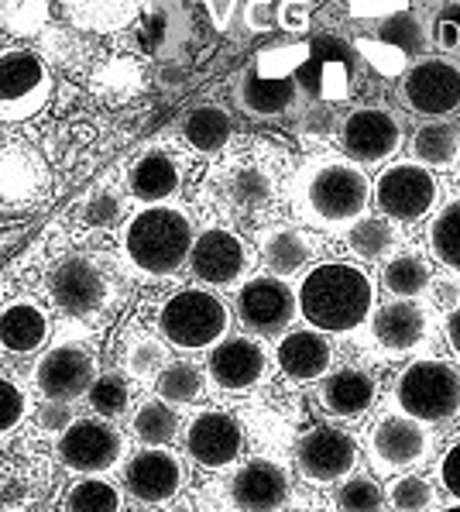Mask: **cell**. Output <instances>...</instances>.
Returning a JSON list of instances; mask_svg holds the SVG:
<instances>
[{"instance_id": "cell-1", "label": "cell", "mask_w": 460, "mask_h": 512, "mask_svg": "<svg viewBox=\"0 0 460 512\" xmlns=\"http://www.w3.org/2000/svg\"><path fill=\"white\" fill-rule=\"evenodd\" d=\"M193 248V220L182 207L145 203L128 217L121 231V258L141 279H169L176 275Z\"/></svg>"}, {"instance_id": "cell-2", "label": "cell", "mask_w": 460, "mask_h": 512, "mask_svg": "<svg viewBox=\"0 0 460 512\" xmlns=\"http://www.w3.org/2000/svg\"><path fill=\"white\" fill-rule=\"evenodd\" d=\"M299 313L316 330L327 334H347L368 320L375 306V286L368 272L347 262H323L303 279L296 293Z\"/></svg>"}, {"instance_id": "cell-3", "label": "cell", "mask_w": 460, "mask_h": 512, "mask_svg": "<svg viewBox=\"0 0 460 512\" xmlns=\"http://www.w3.org/2000/svg\"><path fill=\"white\" fill-rule=\"evenodd\" d=\"M227 327H230V313L224 299L200 286L179 289L158 310V334L179 351L213 348L227 334Z\"/></svg>"}, {"instance_id": "cell-4", "label": "cell", "mask_w": 460, "mask_h": 512, "mask_svg": "<svg viewBox=\"0 0 460 512\" xmlns=\"http://www.w3.org/2000/svg\"><path fill=\"white\" fill-rule=\"evenodd\" d=\"M52 97V73L45 59L31 49H0V121L18 124L42 114Z\"/></svg>"}, {"instance_id": "cell-5", "label": "cell", "mask_w": 460, "mask_h": 512, "mask_svg": "<svg viewBox=\"0 0 460 512\" xmlns=\"http://www.w3.org/2000/svg\"><path fill=\"white\" fill-rule=\"evenodd\" d=\"M368 210V179L351 162H323L306 179V214L320 224H351Z\"/></svg>"}, {"instance_id": "cell-6", "label": "cell", "mask_w": 460, "mask_h": 512, "mask_svg": "<svg viewBox=\"0 0 460 512\" xmlns=\"http://www.w3.org/2000/svg\"><path fill=\"white\" fill-rule=\"evenodd\" d=\"M395 403L412 420H447L460 409V375L443 361H416L399 375Z\"/></svg>"}, {"instance_id": "cell-7", "label": "cell", "mask_w": 460, "mask_h": 512, "mask_svg": "<svg viewBox=\"0 0 460 512\" xmlns=\"http://www.w3.org/2000/svg\"><path fill=\"white\" fill-rule=\"evenodd\" d=\"M45 293H49L55 310L66 317H97L110 303V279L93 258L69 255L49 272Z\"/></svg>"}, {"instance_id": "cell-8", "label": "cell", "mask_w": 460, "mask_h": 512, "mask_svg": "<svg viewBox=\"0 0 460 512\" xmlns=\"http://www.w3.org/2000/svg\"><path fill=\"white\" fill-rule=\"evenodd\" d=\"M124 437L110 420H90V416H73L66 430L55 437V454L76 475H100V471L117 468L124 458Z\"/></svg>"}, {"instance_id": "cell-9", "label": "cell", "mask_w": 460, "mask_h": 512, "mask_svg": "<svg viewBox=\"0 0 460 512\" xmlns=\"http://www.w3.org/2000/svg\"><path fill=\"white\" fill-rule=\"evenodd\" d=\"M351 83H354V49L333 35H316L309 42L303 66L296 69V86H303L309 97L337 104V100L351 97Z\"/></svg>"}, {"instance_id": "cell-10", "label": "cell", "mask_w": 460, "mask_h": 512, "mask_svg": "<svg viewBox=\"0 0 460 512\" xmlns=\"http://www.w3.org/2000/svg\"><path fill=\"white\" fill-rule=\"evenodd\" d=\"M186 485V464L169 447H145L124 464V488L141 506H165Z\"/></svg>"}, {"instance_id": "cell-11", "label": "cell", "mask_w": 460, "mask_h": 512, "mask_svg": "<svg viewBox=\"0 0 460 512\" xmlns=\"http://www.w3.org/2000/svg\"><path fill=\"white\" fill-rule=\"evenodd\" d=\"M186 262L203 286H234L248 272L251 251L227 227H206V231L193 234V248H189Z\"/></svg>"}, {"instance_id": "cell-12", "label": "cell", "mask_w": 460, "mask_h": 512, "mask_svg": "<svg viewBox=\"0 0 460 512\" xmlns=\"http://www.w3.org/2000/svg\"><path fill=\"white\" fill-rule=\"evenodd\" d=\"M93 378H97V358L79 348V344H55L35 365L38 396L55 399V403H76V399H83Z\"/></svg>"}, {"instance_id": "cell-13", "label": "cell", "mask_w": 460, "mask_h": 512, "mask_svg": "<svg viewBox=\"0 0 460 512\" xmlns=\"http://www.w3.org/2000/svg\"><path fill=\"white\" fill-rule=\"evenodd\" d=\"M375 200L388 217L412 224V220H423L436 203V179L430 169L423 165H392L378 176L375 183Z\"/></svg>"}, {"instance_id": "cell-14", "label": "cell", "mask_w": 460, "mask_h": 512, "mask_svg": "<svg viewBox=\"0 0 460 512\" xmlns=\"http://www.w3.org/2000/svg\"><path fill=\"white\" fill-rule=\"evenodd\" d=\"M237 320L251 334H282L296 320V293L282 279H248L237 293Z\"/></svg>"}, {"instance_id": "cell-15", "label": "cell", "mask_w": 460, "mask_h": 512, "mask_svg": "<svg viewBox=\"0 0 460 512\" xmlns=\"http://www.w3.org/2000/svg\"><path fill=\"white\" fill-rule=\"evenodd\" d=\"M299 471L316 485H330L337 478H344L347 471L358 464V444H354L351 433L337 427H313L303 433L296 447Z\"/></svg>"}, {"instance_id": "cell-16", "label": "cell", "mask_w": 460, "mask_h": 512, "mask_svg": "<svg viewBox=\"0 0 460 512\" xmlns=\"http://www.w3.org/2000/svg\"><path fill=\"white\" fill-rule=\"evenodd\" d=\"M268 354L251 337H220L206 358V375L224 392H248L265 378Z\"/></svg>"}, {"instance_id": "cell-17", "label": "cell", "mask_w": 460, "mask_h": 512, "mask_svg": "<svg viewBox=\"0 0 460 512\" xmlns=\"http://www.w3.org/2000/svg\"><path fill=\"white\" fill-rule=\"evenodd\" d=\"M244 447V430L241 423L230 413H220V409H206V413L193 416V423L186 427V451L200 468H227V464L237 461Z\"/></svg>"}, {"instance_id": "cell-18", "label": "cell", "mask_w": 460, "mask_h": 512, "mask_svg": "<svg viewBox=\"0 0 460 512\" xmlns=\"http://www.w3.org/2000/svg\"><path fill=\"white\" fill-rule=\"evenodd\" d=\"M340 145L358 162H385L388 155L399 152L402 128L388 110L361 107L347 114V121L340 124Z\"/></svg>"}, {"instance_id": "cell-19", "label": "cell", "mask_w": 460, "mask_h": 512, "mask_svg": "<svg viewBox=\"0 0 460 512\" xmlns=\"http://www.w3.org/2000/svg\"><path fill=\"white\" fill-rule=\"evenodd\" d=\"M371 461L382 475H392L395 468H412L430 454V433L423 430V420L412 416H385L371 430Z\"/></svg>"}, {"instance_id": "cell-20", "label": "cell", "mask_w": 460, "mask_h": 512, "mask_svg": "<svg viewBox=\"0 0 460 512\" xmlns=\"http://www.w3.org/2000/svg\"><path fill=\"white\" fill-rule=\"evenodd\" d=\"M402 97L416 114H450L460 107V69L447 59H423L409 69Z\"/></svg>"}, {"instance_id": "cell-21", "label": "cell", "mask_w": 460, "mask_h": 512, "mask_svg": "<svg viewBox=\"0 0 460 512\" xmlns=\"http://www.w3.org/2000/svg\"><path fill=\"white\" fill-rule=\"evenodd\" d=\"M52 337V313L38 299L21 296L0 310V348L14 358L38 354Z\"/></svg>"}, {"instance_id": "cell-22", "label": "cell", "mask_w": 460, "mask_h": 512, "mask_svg": "<svg viewBox=\"0 0 460 512\" xmlns=\"http://www.w3.org/2000/svg\"><path fill=\"white\" fill-rule=\"evenodd\" d=\"M49 189V165L28 145L0 148V207H25Z\"/></svg>"}, {"instance_id": "cell-23", "label": "cell", "mask_w": 460, "mask_h": 512, "mask_svg": "<svg viewBox=\"0 0 460 512\" xmlns=\"http://www.w3.org/2000/svg\"><path fill=\"white\" fill-rule=\"evenodd\" d=\"M289 502V478L275 461H248L230 482V506L244 512H272Z\"/></svg>"}, {"instance_id": "cell-24", "label": "cell", "mask_w": 460, "mask_h": 512, "mask_svg": "<svg viewBox=\"0 0 460 512\" xmlns=\"http://www.w3.org/2000/svg\"><path fill=\"white\" fill-rule=\"evenodd\" d=\"M182 186V165L172 159L169 152H152L138 155L128 165V189L138 203H165L179 193Z\"/></svg>"}, {"instance_id": "cell-25", "label": "cell", "mask_w": 460, "mask_h": 512, "mask_svg": "<svg viewBox=\"0 0 460 512\" xmlns=\"http://www.w3.org/2000/svg\"><path fill=\"white\" fill-rule=\"evenodd\" d=\"M296 90V76H265L258 69H248L237 86V104L251 117H275L292 107Z\"/></svg>"}, {"instance_id": "cell-26", "label": "cell", "mask_w": 460, "mask_h": 512, "mask_svg": "<svg viewBox=\"0 0 460 512\" xmlns=\"http://www.w3.org/2000/svg\"><path fill=\"white\" fill-rule=\"evenodd\" d=\"M279 368L296 382H309V378H320L330 368V344L323 341L313 330H292L282 337L279 344Z\"/></svg>"}, {"instance_id": "cell-27", "label": "cell", "mask_w": 460, "mask_h": 512, "mask_svg": "<svg viewBox=\"0 0 460 512\" xmlns=\"http://www.w3.org/2000/svg\"><path fill=\"white\" fill-rule=\"evenodd\" d=\"M375 337L388 351H412L426 337V313L409 299H392L375 313Z\"/></svg>"}, {"instance_id": "cell-28", "label": "cell", "mask_w": 460, "mask_h": 512, "mask_svg": "<svg viewBox=\"0 0 460 512\" xmlns=\"http://www.w3.org/2000/svg\"><path fill=\"white\" fill-rule=\"evenodd\" d=\"M320 399L333 416H361L375 403V378L358 368H344L323 382Z\"/></svg>"}, {"instance_id": "cell-29", "label": "cell", "mask_w": 460, "mask_h": 512, "mask_svg": "<svg viewBox=\"0 0 460 512\" xmlns=\"http://www.w3.org/2000/svg\"><path fill=\"white\" fill-rule=\"evenodd\" d=\"M313 255V241L296 227H272L261 234V258L275 275H292L299 272Z\"/></svg>"}, {"instance_id": "cell-30", "label": "cell", "mask_w": 460, "mask_h": 512, "mask_svg": "<svg viewBox=\"0 0 460 512\" xmlns=\"http://www.w3.org/2000/svg\"><path fill=\"white\" fill-rule=\"evenodd\" d=\"M230 135H234V124H230V114L224 107H196L186 114L182 121V138L193 152H203V155H213L227 145Z\"/></svg>"}, {"instance_id": "cell-31", "label": "cell", "mask_w": 460, "mask_h": 512, "mask_svg": "<svg viewBox=\"0 0 460 512\" xmlns=\"http://www.w3.org/2000/svg\"><path fill=\"white\" fill-rule=\"evenodd\" d=\"M131 433L145 447H165V444H172V440H176V433H179L176 409H172V403H165V399H148V403H141L138 409H134Z\"/></svg>"}, {"instance_id": "cell-32", "label": "cell", "mask_w": 460, "mask_h": 512, "mask_svg": "<svg viewBox=\"0 0 460 512\" xmlns=\"http://www.w3.org/2000/svg\"><path fill=\"white\" fill-rule=\"evenodd\" d=\"M62 506L69 512H117L124 506V499H121V488L100 471V475H79L69 485Z\"/></svg>"}, {"instance_id": "cell-33", "label": "cell", "mask_w": 460, "mask_h": 512, "mask_svg": "<svg viewBox=\"0 0 460 512\" xmlns=\"http://www.w3.org/2000/svg\"><path fill=\"white\" fill-rule=\"evenodd\" d=\"M412 155L423 165H454L460 159V131L447 121H430L412 135Z\"/></svg>"}, {"instance_id": "cell-34", "label": "cell", "mask_w": 460, "mask_h": 512, "mask_svg": "<svg viewBox=\"0 0 460 512\" xmlns=\"http://www.w3.org/2000/svg\"><path fill=\"white\" fill-rule=\"evenodd\" d=\"M155 392L158 399L172 406H182V403H196L203 396V372L193 365V361H172V365H162L158 368V378H155Z\"/></svg>"}, {"instance_id": "cell-35", "label": "cell", "mask_w": 460, "mask_h": 512, "mask_svg": "<svg viewBox=\"0 0 460 512\" xmlns=\"http://www.w3.org/2000/svg\"><path fill=\"white\" fill-rule=\"evenodd\" d=\"M275 193V183L268 176V169L261 165H244L234 176H227V200L237 210H261Z\"/></svg>"}, {"instance_id": "cell-36", "label": "cell", "mask_w": 460, "mask_h": 512, "mask_svg": "<svg viewBox=\"0 0 460 512\" xmlns=\"http://www.w3.org/2000/svg\"><path fill=\"white\" fill-rule=\"evenodd\" d=\"M121 361H124V372L131 378H152V375H158V368L169 361V354H165V344L155 341L152 334L131 330V334L124 337Z\"/></svg>"}, {"instance_id": "cell-37", "label": "cell", "mask_w": 460, "mask_h": 512, "mask_svg": "<svg viewBox=\"0 0 460 512\" xmlns=\"http://www.w3.org/2000/svg\"><path fill=\"white\" fill-rule=\"evenodd\" d=\"M382 286H385L392 296L412 299V296H419L426 286H430V269H426L423 258H416V255H399V258H392V262L385 265Z\"/></svg>"}, {"instance_id": "cell-38", "label": "cell", "mask_w": 460, "mask_h": 512, "mask_svg": "<svg viewBox=\"0 0 460 512\" xmlns=\"http://www.w3.org/2000/svg\"><path fill=\"white\" fill-rule=\"evenodd\" d=\"M86 403H90L93 413L107 416V420L121 416L131 403L128 378H124L121 372H103V375L97 372V378L90 382V389H86Z\"/></svg>"}, {"instance_id": "cell-39", "label": "cell", "mask_w": 460, "mask_h": 512, "mask_svg": "<svg viewBox=\"0 0 460 512\" xmlns=\"http://www.w3.org/2000/svg\"><path fill=\"white\" fill-rule=\"evenodd\" d=\"M430 251L450 272H460V203H450L430 227Z\"/></svg>"}, {"instance_id": "cell-40", "label": "cell", "mask_w": 460, "mask_h": 512, "mask_svg": "<svg viewBox=\"0 0 460 512\" xmlns=\"http://www.w3.org/2000/svg\"><path fill=\"white\" fill-rule=\"evenodd\" d=\"M347 244H351L354 255L361 258H382L385 251L395 248V231L385 220H371V217H358V224L347 231Z\"/></svg>"}, {"instance_id": "cell-41", "label": "cell", "mask_w": 460, "mask_h": 512, "mask_svg": "<svg viewBox=\"0 0 460 512\" xmlns=\"http://www.w3.org/2000/svg\"><path fill=\"white\" fill-rule=\"evenodd\" d=\"M378 38H385V42H392L395 49H402L406 55H419V52L426 49L423 25H419V21L412 18L409 11H395V14H388L385 25H382V35H378Z\"/></svg>"}, {"instance_id": "cell-42", "label": "cell", "mask_w": 460, "mask_h": 512, "mask_svg": "<svg viewBox=\"0 0 460 512\" xmlns=\"http://www.w3.org/2000/svg\"><path fill=\"white\" fill-rule=\"evenodd\" d=\"M385 499H382V488H378L371 478H347L337 492V509H347V512H375L382 509Z\"/></svg>"}, {"instance_id": "cell-43", "label": "cell", "mask_w": 460, "mask_h": 512, "mask_svg": "<svg viewBox=\"0 0 460 512\" xmlns=\"http://www.w3.org/2000/svg\"><path fill=\"white\" fill-rule=\"evenodd\" d=\"M28 416V396L18 382L0 378V437H11Z\"/></svg>"}, {"instance_id": "cell-44", "label": "cell", "mask_w": 460, "mask_h": 512, "mask_svg": "<svg viewBox=\"0 0 460 512\" xmlns=\"http://www.w3.org/2000/svg\"><path fill=\"white\" fill-rule=\"evenodd\" d=\"M358 52H361V59H368L382 76H399L409 62V55L402 49H395L392 42H385V38H371V42L368 38H361Z\"/></svg>"}, {"instance_id": "cell-45", "label": "cell", "mask_w": 460, "mask_h": 512, "mask_svg": "<svg viewBox=\"0 0 460 512\" xmlns=\"http://www.w3.org/2000/svg\"><path fill=\"white\" fill-rule=\"evenodd\" d=\"M306 52H309V45H303V42L282 45V49H268L258 55L251 69H258V73H265V76H296V69L303 66Z\"/></svg>"}, {"instance_id": "cell-46", "label": "cell", "mask_w": 460, "mask_h": 512, "mask_svg": "<svg viewBox=\"0 0 460 512\" xmlns=\"http://www.w3.org/2000/svg\"><path fill=\"white\" fill-rule=\"evenodd\" d=\"M388 502H392V509H433V488L430 482H423V478L416 475H406L399 478V482L388 485Z\"/></svg>"}, {"instance_id": "cell-47", "label": "cell", "mask_w": 460, "mask_h": 512, "mask_svg": "<svg viewBox=\"0 0 460 512\" xmlns=\"http://www.w3.org/2000/svg\"><path fill=\"white\" fill-rule=\"evenodd\" d=\"M124 214V200L121 196L110 189V193H97L90 203H86V210H83V217L90 220L93 227H107V224H114L117 217Z\"/></svg>"}, {"instance_id": "cell-48", "label": "cell", "mask_w": 460, "mask_h": 512, "mask_svg": "<svg viewBox=\"0 0 460 512\" xmlns=\"http://www.w3.org/2000/svg\"><path fill=\"white\" fill-rule=\"evenodd\" d=\"M409 0H347V11H351V18H388V14L395 11H406Z\"/></svg>"}, {"instance_id": "cell-49", "label": "cell", "mask_w": 460, "mask_h": 512, "mask_svg": "<svg viewBox=\"0 0 460 512\" xmlns=\"http://www.w3.org/2000/svg\"><path fill=\"white\" fill-rule=\"evenodd\" d=\"M436 45L447 52H460V7H447L436 18Z\"/></svg>"}, {"instance_id": "cell-50", "label": "cell", "mask_w": 460, "mask_h": 512, "mask_svg": "<svg viewBox=\"0 0 460 512\" xmlns=\"http://www.w3.org/2000/svg\"><path fill=\"white\" fill-rule=\"evenodd\" d=\"M275 21L285 31H306L309 28V0H282Z\"/></svg>"}, {"instance_id": "cell-51", "label": "cell", "mask_w": 460, "mask_h": 512, "mask_svg": "<svg viewBox=\"0 0 460 512\" xmlns=\"http://www.w3.org/2000/svg\"><path fill=\"white\" fill-rule=\"evenodd\" d=\"M73 423V413H69V403H55V399H45V406L38 409V427L45 433H62Z\"/></svg>"}, {"instance_id": "cell-52", "label": "cell", "mask_w": 460, "mask_h": 512, "mask_svg": "<svg viewBox=\"0 0 460 512\" xmlns=\"http://www.w3.org/2000/svg\"><path fill=\"white\" fill-rule=\"evenodd\" d=\"M440 482L450 492V499L460 502V440H457L454 447H450L447 454H443V461H440Z\"/></svg>"}, {"instance_id": "cell-53", "label": "cell", "mask_w": 460, "mask_h": 512, "mask_svg": "<svg viewBox=\"0 0 460 512\" xmlns=\"http://www.w3.org/2000/svg\"><path fill=\"white\" fill-rule=\"evenodd\" d=\"M244 25H248V31H268L275 25L272 18V0H248L244 4Z\"/></svg>"}, {"instance_id": "cell-54", "label": "cell", "mask_w": 460, "mask_h": 512, "mask_svg": "<svg viewBox=\"0 0 460 512\" xmlns=\"http://www.w3.org/2000/svg\"><path fill=\"white\" fill-rule=\"evenodd\" d=\"M447 341H450V348H454V354L460 358V306L454 310V317H450V324H447Z\"/></svg>"}]
</instances>
